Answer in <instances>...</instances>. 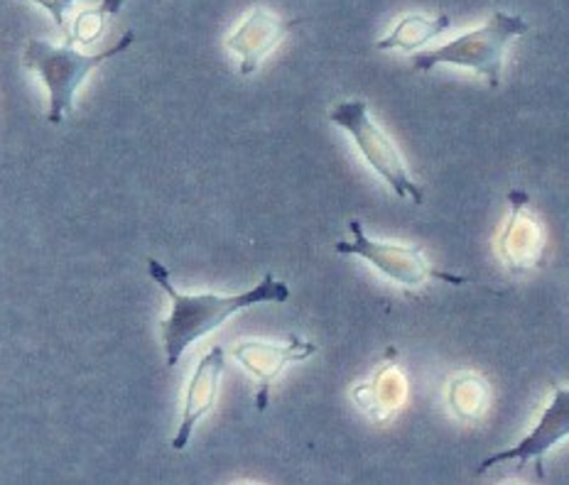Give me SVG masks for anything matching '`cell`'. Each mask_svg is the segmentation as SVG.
Returning a JSON list of instances; mask_svg holds the SVG:
<instances>
[{
  "mask_svg": "<svg viewBox=\"0 0 569 485\" xmlns=\"http://www.w3.org/2000/svg\"><path fill=\"white\" fill-rule=\"evenodd\" d=\"M150 277L158 282L164 294L172 300V312L160 324L162 326V341L164 353H168V368H174L182 361L184 351L192 346L194 341L204 339L213 329H219L227 319L236 312L248 310V306L272 302L282 304L290 297V287L282 280H276L272 272H266L263 282L258 287L231 294V297H221V294H182L177 292L170 282V272L156 257L148 260Z\"/></svg>",
  "mask_w": 569,
  "mask_h": 485,
  "instance_id": "6da1fadb",
  "label": "cell"
},
{
  "mask_svg": "<svg viewBox=\"0 0 569 485\" xmlns=\"http://www.w3.org/2000/svg\"><path fill=\"white\" fill-rule=\"evenodd\" d=\"M526 32H530V26L523 18L496 10L481 28L461 34V38L452 42L435 47V50L415 54L412 69L415 72H432L437 64H459L473 69V72L486 77L491 87H498L506 47L516 38H523Z\"/></svg>",
  "mask_w": 569,
  "mask_h": 485,
  "instance_id": "7a4b0ae2",
  "label": "cell"
},
{
  "mask_svg": "<svg viewBox=\"0 0 569 485\" xmlns=\"http://www.w3.org/2000/svg\"><path fill=\"white\" fill-rule=\"evenodd\" d=\"M133 42L136 32L128 30L121 40L109 47V50L84 54L77 52L74 44L69 42L50 44L44 40H30L26 57H22V64L44 79L47 91H50V123L59 125L69 111H74V97L81 81L89 77V72L103 64L106 59L126 52Z\"/></svg>",
  "mask_w": 569,
  "mask_h": 485,
  "instance_id": "3957f363",
  "label": "cell"
},
{
  "mask_svg": "<svg viewBox=\"0 0 569 485\" xmlns=\"http://www.w3.org/2000/svg\"><path fill=\"white\" fill-rule=\"evenodd\" d=\"M329 121L347 130L356 148L361 150L366 162H369L371 168L383 176L398 196H410L415 204H422L420 186L408 176L406 162H402L393 140H390L383 130L373 123L369 105L363 101L339 103L329 111Z\"/></svg>",
  "mask_w": 569,
  "mask_h": 485,
  "instance_id": "277c9868",
  "label": "cell"
},
{
  "mask_svg": "<svg viewBox=\"0 0 569 485\" xmlns=\"http://www.w3.org/2000/svg\"><path fill=\"white\" fill-rule=\"evenodd\" d=\"M349 229L353 233V241L335 243V251L341 255H359L363 260H369L373 267L381 270L386 277L400 282V285L418 287L427 277H440L447 282H455V285H465V282H469L467 277H455V275H445V272L430 270V265L425 263V255L420 247L371 241L369 235L363 233V226L359 221H351Z\"/></svg>",
  "mask_w": 569,
  "mask_h": 485,
  "instance_id": "5b68a950",
  "label": "cell"
},
{
  "mask_svg": "<svg viewBox=\"0 0 569 485\" xmlns=\"http://www.w3.org/2000/svg\"><path fill=\"white\" fill-rule=\"evenodd\" d=\"M552 390H555V400L550 402V407L545 410L542 420L536 424V430H532L518 446L508 448V452L483 458L481 466L477 468V473H483L496 464H506V461H513V458H520L523 464H528L530 458H536L538 461V476L540 478L545 476L542 454L550 452L552 446L560 444L569 432V395H567V390L562 385H552Z\"/></svg>",
  "mask_w": 569,
  "mask_h": 485,
  "instance_id": "8992f818",
  "label": "cell"
},
{
  "mask_svg": "<svg viewBox=\"0 0 569 485\" xmlns=\"http://www.w3.org/2000/svg\"><path fill=\"white\" fill-rule=\"evenodd\" d=\"M315 351L317 346L312 341H300L298 336H292L288 346H278V343H263V341H246L233 348V358L260 381V393L256 395V405L260 412L268 407L270 385L282 371V365H288L290 361L310 358Z\"/></svg>",
  "mask_w": 569,
  "mask_h": 485,
  "instance_id": "52a82bcc",
  "label": "cell"
},
{
  "mask_svg": "<svg viewBox=\"0 0 569 485\" xmlns=\"http://www.w3.org/2000/svg\"><path fill=\"white\" fill-rule=\"evenodd\" d=\"M223 348L213 346L204 358L199 361L197 373L192 377V385L187 390V400H184V417L180 430H177L172 448L174 452H182V448L189 444V436H192L197 422L204 417V414L211 412L213 400H217V390L219 381L223 375Z\"/></svg>",
  "mask_w": 569,
  "mask_h": 485,
  "instance_id": "ba28073f",
  "label": "cell"
},
{
  "mask_svg": "<svg viewBox=\"0 0 569 485\" xmlns=\"http://www.w3.org/2000/svg\"><path fill=\"white\" fill-rule=\"evenodd\" d=\"M298 22H282L278 16H272L270 10H251L243 26L236 30L233 38L229 40V50L241 54V74H253L256 67L260 64L272 47H276L282 34L292 30Z\"/></svg>",
  "mask_w": 569,
  "mask_h": 485,
  "instance_id": "9c48e42d",
  "label": "cell"
},
{
  "mask_svg": "<svg viewBox=\"0 0 569 485\" xmlns=\"http://www.w3.org/2000/svg\"><path fill=\"white\" fill-rule=\"evenodd\" d=\"M449 28H452V18H447V16H437V18L406 16L386 40L376 42V50L415 52V50H420V47H425L432 38H437V34L449 30Z\"/></svg>",
  "mask_w": 569,
  "mask_h": 485,
  "instance_id": "30bf717a",
  "label": "cell"
},
{
  "mask_svg": "<svg viewBox=\"0 0 569 485\" xmlns=\"http://www.w3.org/2000/svg\"><path fill=\"white\" fill-rule=\"evenodd\" d=\"M123 6V0H103L99 10H84L74 22V30L67 32L64 42L69 44H93L103 32V26H106V18L118 13Z\"/></svg>",
  "mask_w": 569,
  "mask_h": 485,
  "instance_id": "8fae6325",
  "label": "cell"
},
{
  "mask_svg": "<svg viewBox=\"0 0 569 485\" xmlns=\"http://www.w3.org/2000/svg\"><path fill=\"white\" fill-rule=\"evenodd\" d=\"M30 3H38V6H42L47 13L52 16V20H54V26L64 32V13L67 10L77 3V0H30Z\"/></svg>",
  "mask_w": 569,
  "mask_h": 485,
  "instance_id": "7c38bea8",
  "label": "cell"
}]
</instances>
